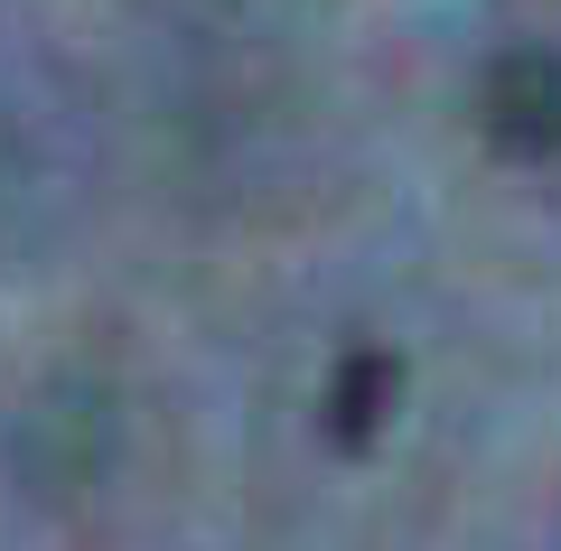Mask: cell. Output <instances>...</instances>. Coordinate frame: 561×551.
<instances>
[{"label": "cell", "mask_w": 561, "mask_h": 551, "mask_svg": "<svg viewBox=\"0 0 561 551\" xmlns=\"http://www.w3.org/2000/svg\"><path fill=\"white\" fill-rule=\"evenodd\" d=\"M478 131L505 159H552L561 150V47H505L478 84Z\"/></svg>", "instance_id": "1"}, {"label": "cell", "mask_w": 561, "mask_h": 551, "mask_svg": "<svg viewBox=\"0 0 561 551\" xmlns=\"http://www.w3.org/2000/svg\"><path fill=\"white\" fill-rule=\"evenodd\" d=\"M393 393H402V365L383 346H356L328 383V439L337 449H375V431L393 421Z\"/></svg>", "instance_id": "2"}]
</instances>
